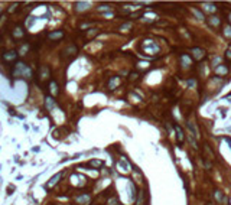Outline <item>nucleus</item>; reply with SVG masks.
<instances>
[{
  "mask_svg": "<svg viewBox=\"0 0 231 205\" xmlns=\"http://www.w3.org/2000/svg\"><path fill=\"white\" fill-rule=\"evenodd\" d=\"M13 75L17 78H29L32 75V70L25 62H17L13 68Z\"/></svg>",
  "mask_w": 231,
  "mask_h": 205,
  "instance_id": "nucleus-1",
  "label": "nucleus"
},
{
  "mask_svg": "<svg viewBox=\"0 0 231 205\" xmlns=\"http://www.w3.org/2000/svg\"><path fill=\"white\" fill-rule=\"evenodd\" d=\"M142 51L147 55H155V54H159L160 52V48H159V45L155 43L153 40H143L142 43Z\"/></svg>",
  "mask_w": 231,
  "mask_h": 205,
  "instance_id": "nucleus-2",
  "label": "nucleus"
},
{
  "mask_svg": "<svg viewBox=\"0 0 231 205\" xmlns=\"http://www.w3.org/2000/svg\"><path fill=\"white\" fill-rule=\"evenodd\" d=\"M77 54H78V48L75 46V45H69V46H66V48L61 52V56H62L64 59H71V58H74Z\"/></svg>",
  "mask_w": 231,
  "mask_h": 205,
  "instance_id": "nucleus-3",
  "label": "nucleus"
},
{
  "mask_svg": "<svg viewBox=\"0 0 231 205\" xmlns=\"http://www.w3.org/2000/svg\"><path fill=\"white\" fill-rule=\"evenodd\" d=\"M26 35V29L23 28L22 25H16L13 29H12V38L15 39V40H19V39H22L23 36Z\"/></svg>",
  "mask_w": 231,
  "mask_h": 205,
  "instance_id": "nucleus-4",
  "label": "nucleus"
},
{
  "mask_svg": "<svg viewBox=\"0 0 231 205\" xmlns=\"http://www.w3.org/2000/svg\"><path fill=\"white\" fill-rule=\"evenodd\" d=\"M17 56H19V54L16 52V51H6V52H3V55H2V58H3V61H6V62H15L16 59H17Z\"/></svg>",
  "mask_w": 231,
  "mask_h": 205,
  "instance_id": "nucleus-5",
  "label": "nucleus"
},
{
  "mask_svg": "<svg viewBox=\"0 0 231 205\" xmlns=\"http://www.w3.org/2000/svg\"><path fill=\"white\" fill-rule=\"evenodd\" d=\"M191 52H192V58H194L196 62L202 61V59L206 56V52H205L204 49H201V48H194Z\"/></svg>",
  "mask_w": 231,
  "mask_h": 205,
  "instance_id": "nucleus-6",
  "label": "nucleus"
},
{
  "mask_svg": "<svg viewBox=\"0 0 231 205\" xmlns=\"http://www.w3.org/2000/svg\"><path fill=\"white\" fill-rule=\"evenodd\" d=\"M65 36V33H64V31H52V32H49V33H46V38L48 39H51V40H61L62 38Z\"/></svg>",
  "mask_w": 231,
  "mask_h": 205,
  "instance_id": "nucleus-7",
  "label": "nucleus"
},
{
  "mask_svg": "<svg viewBox=\"0 0 231 205\" xmlns=\"http://www.w3.org/2000/svg\"><path fill=\"white\" fill-rule=\"evenodd\" d=\"M38 77H39V80L40 81H46V80H49V77H51V70L48 66H40V71H39V74H38Z\"/></svg>",
  "mask_w": 231,
  "mask_h": 205,
  "instance_id": "nucleus-8",
  "label": "nucleus"
},
{
  "mask_svg": "<svg viewBox=\"0 0 231 205\" xmlns=\"http://www.w3.org/2000/svg\"><path fill=\"white\" fill-rule=\"evenodd\" d=\"M173 127H175V131H176V139H178V143L179 145H182L183 143V140H185V136H183V130H182V127L179 126V124H173Z\"/></svg>",
  "mask_w": 231,
  "mask_h": 205,
  "instance_id": "nucleus-9",
  "label": "nucleus"
},
{
  "mask_svg": "<svg viewBox=\"0 0 231 205\" xmlns=\"http://www.w3.org/2000/svg\"><path fill=\"white\" fill-rule=\"evenodd\" d=\"M208 23H210V26H212V28H218L220 25H221V19L218 17V16H210L208 17Z\"/></svg>",
  "mask_w": 231,
  "mask_h": 205,
  "instance_id": "nucleus-10",
  "label": "nucleus"
},
{
  "mask_svg": "<svg viewBox=\"0 0 231 205\" xmlns=\"http://www.w3.org/2000/svg\"><path fill=\"white\" fill-rule=\"evenodd\" d=\"M49 93L55 97V96H58V93H59V88H58V84H56V81H51L49 82Z\"/></svg>",
  "mask_w": 231,
  "mask_h": 205,
  "instance_id": "nucleus-11",
  "label": "nucleus"
},
{
  "mask_svg": "<svg viewBox=\"0 0 231 205\" xmlns=\"http://www.w3.org/2000/svg\"><path fill=\"white\" fill-rule=\"evenodd\" d=\"M62 178V173H56L49 182H48V184H46V188H52L54 185H56L58 184V182H59V179Z\"/></svg>",
  "mask_w": 231,
  "mask_h": 205,
  "instance_id": "nucleus-12",
  "label": "nucleus"
},
{
  "mask_svg": "<svg viewBox=\"0 0 231 205\" xmlns=\"http://www.w3.org/2000/svg\"><path fill=\"white\" fill-rule=\"evenodd\" d=\"M119 84H120V77H111L110 81H108V88L110 90H114Z\"/></svg>",
  "mask_w": 231,
  "mask_h": 205,
  "instance_id": "nucleus-13",
  "label": "nucleus"
},
{
  "mask_svg": "<svg viewBox=\"0 0 231 205\" xmlns=\"http://www.w3.org/2000/svg\"><path fill=\"white\" fill-rule=\"evenodd\" d=\"M215 72H217L218 75H227V74H228V66L221 64V65H218V66H217Z\"/></svg>",
  "mask_w": 231,
  "mask_h": 205,
  "instance_id": "nucleus-14",
  "label": "nucleus"
},
{
  "mask_svg": "<svg viewBox=\"0 0 231 205\" xmlns=\"http://www.w3.org/2000/svg\"><path fill=\"white\" fill-rule=\"evenodd\" d=\"M45 105H46V108H48V110H51V108L55 105L54 97H46V98H45Z\"/></svg>",
  "mask_w": 231,
  "mask_h": 205,
  "instance_id": "nucleus-15",
  "label": "nucleus"
},
{
  "mask_svg": "<svg viewBox=\"0 0 231 205\" xmlns=\"http://www.w3.org/2000/svg\"><path fill=\"white\" fill-rule=\"evenodd\" d=\"M103 165H104L103 161H91L90 162V166H92V168H101Z\"/></svg>",
  "mask_w": 231,
  "mask_h": 205,
  "instance_id": "nucleus-16",
  "label": "nucleus"
},
{
  "mask_svg": "<svg viewBox=\"0 0 231 205\" xmlns=\"http://www.w3.org/2000/svg\"><path fill=\"white\" fill-rule=\"evenodd\" d=\"M215 198H217V201H218V202H222L225 196H224V194H222L221 191H215Z\"/></svg>",
  "mask_w": 231,
  "mask_h": 205,
  "instance_id": "nucleus-17",
  "label": "nucleus"
},
{
  "mask_svg": "<svg viewBox=\"0 0 231 205\" xmlns=\"http://www.w3.org/2000/svg\"><path fill=\"white\" fill-rule=\"evenodd\" d=\"M17 6H19V3H13V5H12V6H10L9 9H7V12H9V13H13V12H16V10H17Z\"/></svg>",
  "mask_w": 231,
  "mask_h": 205,
  "instance_id": "nucleus-18",
  "label": "nucleus"
},
{
  "mask_svg": "<svg viewBox=\"0 0 231 205\" xmlns=\"http://www.w3.org/2000/svg\"><path fill=\"white\" fill-rule=\"evenodd\" d=\"M137 78H139V72H130V75H129L130 81H136Z\"/></svg>",
  "mask_w": 231,
  "mask_h": 205,
  "instance_id": "nucleus-19",
  "label": "nucleus"
},
{
  "mask_svg": "<svg viewBox=\"0 0 231 205\" xmlns=\"http://www.w3.org/2000/svg\"><path fill=\"white\" fill-rule=\"evenodd\" d=\"M192 12H194V13H195V15H196V16H198V17H199L201 20H204V15H202V12H201V10H196V9H192Z\"/></svg>",
  "mask_w": 231,
  "mask_h": 205,
  "instance_id": "nucleus-20",
  "label": "nucleus"
},
{
  "mask_svg": "<svg viewBox=\"0 0 231 205\" xmlns=\"http://www.w3.org/2000/svg\"><path fill=\"white\" fill-rule=\"evenodd\" d=\"M143 13V10H139V12H134V13H130V17L131 19H134V17H139V16H140Z\"/></svg>",
  "mask_w": 231,
  "mask_h": 205,
  "instance_id": "nucleus-21",
  "label": "nucleus"
},
{
  "mask_svg": "<svg viewBox=\"0 0 231 205\" xmlns=\"http://www.w3.org/2000/svg\"><path fill=\"white\" fill-rule=\"evenodd\" d=\"M224 56H225V59H227V61H231V49H227V52H225V55H224Z\"/></svg>",
  "mask_w": 231,
  "mask_h": 205,
  "instance_id": "nucleus-22",
  "label": "nucleus"
},
{
  "mask_svg": "<svg viewBox=\"0 0 231 205\" xmlns=\"http://www.w3.org/2000/svg\"><path fill=\"white\" fill-rule=\"evenodd\" d=\"M225 35L231 36V26H225Z\"/></svg>",
  "mask_w": 231,
  "mask_h": 205,
  "instance_id": "nucleus-23",
  "label": "nucleus"
},
{
  "mask_svg": "<svg viewBox=\"0 0 231 205\" xmlns=\"http://www.w3.org/2000/svg\"><path fill=\"white\" fill-rule=\"evenodd\" d=\"M228 20H230V23H231V12L228 13Z\"/></svg>",
  "mask_w": 231,
  "mask_h": 205,
  "instance_id": "nucleus-24",
  "label": "nucleus"
},
{
  "mask_svg": "<svg viewBox=\"0 0 231 205\" xmlns=\"http://www.w3.org/2000/svg\"><path fill=\"white\" fill-rule=\"evenodd\" d=\"M230 202H231V199H230Z\"/></svg>",
  "mask_w": 231,
  "mask_h": 205,
  "instance_id": "nucleus-25",
  "label": "nucleus"
}]
</instances>
